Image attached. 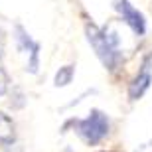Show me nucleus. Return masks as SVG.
Listing matches in <instances>:
<instances>
[{
    "label": "nucleus",
    "mask_w": 152,
    "mask_h": 152,
    "mask_svg": "<svg viewBox=\"0 0 152 152\" xmlns=\"http://www.w3.org/2000/svg\"><path fill=\"white\" fill-rule=\"evenodd\" d=\"M150 83H152V53H148V56L142 59V65H140V69H138V73L132 77V81H130V85H129L130 101H138V99L146 93Z\"/></svg>",
    "instance_id": "4"
},
{
    "label": "nucleus",
    "mask_w": 152,
    "mask_h": 152,
    "mask_svg": "<svg viewBox=\"0 0 152 152\" xmlns=\"http://www.w3.org/2000/svg\"><path fill=\"white\" fill-rule=\"evenodd\" d=\"M85 34H87L89 44L93 45L97 57L101 59V63L109 69V71H115V69L121 65V61H123V53H121V50H118L117 34L99 28V26H95L93 22L85 24Z\"/></svg>",
    "instance_id": "1"
},
{
    "label": "nucleus",
    "mask_w": 152,
    "mask_h": 152,
    "mask_svg": "<svg viewBox=\"0 0 152 152\" xmlns=\"http://www.w3.org/2000/svg\"><path fill=\"white\" fill-rule=\"evenodd\" d=\"M6 89H8V77H6V73L0 69V97L6 93Z\"/></svg>",
    "instance_id": "8"
},
{
    "label": "nucleus",
    "mask_w": 152,
    "mask_h": 152,
    "mask_svg": "<svg viewBox=\"0 0 152 152\" xmlns=\"http://www.w3.org/2000/svg\"><path fill=\"white\" fill-rule=\"evenodd\" d=\"M16 44L20 48V51L30 56L26 69H28L30 73H36L38 71V59H39V45L30 38V34H26V30L22 26H16Z\"/></svg>",
    "instance_id": "5"
},
{
    "label": "nucleus",
    "mask_w": 152,
    "mask_h": 152,
    "mask_svg": "<svg viewBox=\"0 0 152 152\" xmlns=\"http://www.w3.org/2000/svg\"><path fill=\"white\" fill-rule=\"evenodd\" d=\"M75 132L79 134V138L89 144V146H95L109 134V117L99 109H93L85 118H79L73 123Z\"/></svg>",
    "instance_id": "2"
},
{
    "label": "nucleus",
    "mask_w": 152,
    "mask_h": 152,
    "mask_svg": "<svg viewBox=\"0 0 152 152\" xmlns=\"http://www.w3.org/2000/svg\"><path fill=\"white\" fill-rule=\"evenodd\" d=\"M103 152H115V150H103Z\"/></svg>",
    "instance_id": "9"
},
{
    "label": "nucleus",
    "mask_w": 152,
    "mask_h": 152,
    "mask_svg": "<svg viewBox=\"0 0 152 152\" xmlns=\"http://www.w3.org/2000/svg\"><path fill=\"white\" fill-rule=\"evenodd\" d=\"M113 6H115V10L121 14L123 22L129 24L130 30L136 36H144V32H146V18H144V14L138 8H134L129 0H113Z\"/></svg>",
    "instance_id": "3"
},
{
    "label": "nucleus",
    "mask_w": 152,
    "mask_h": 152,
    "mask_svg": "<svg viewBox=\"0 0 152 152\" xmlns=\"http://www.w3.org/2000/svg\"><path fill=\"white\" fill-rule=\"evenodd\" d=\"M73 79V65H63L56 73V87H65Z\"/></svg>",
    "instance_id": "7"
},
{
    "label": "nucleus",
    "mask_w": 152,
    "mask_h": 152,
    "mask_svg": "<svg viewBox=\"0 0 152 152\" xmlns=\"http://www.w3.org/2000/svg\"><path fill=\"white\" fill-rule=\"evenodd\" d=\"M14 138V123L10 117L0 113V142H10Z\"/></svg>",
    "instance_id": "6"
}]
</instances>
